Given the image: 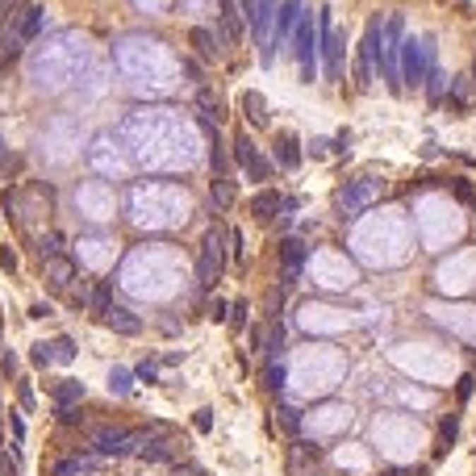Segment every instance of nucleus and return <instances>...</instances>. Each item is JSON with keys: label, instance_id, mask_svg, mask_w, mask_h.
<instances>
[{"label": "nucleus", "instance_id": "1", "mask_svg": "<svg viewBox=\"0 0 476 476\" xmlns=\"http://www.w3.org/2000/svg\"><path fill=\"white\" fill-rule=\"evenodd\" d=\"M405 34V21H401V13H393L388 21H384V38H381V67H384V80H388V88L393 93H405V84H401V38Z\"/></svg>", "mask_w": 476, "mask_h": 476}, {"label": "nucleus", "instance_id": "2", "mask_svg": "<svg viewBox=\"0 0 476 476\" xmlns=\"http://www.w3.org/2000/svg\"><path fill=\"white\" fill-rule=\"evenodd\" d=\"M318 50H322V8L301 13V25H297V63H301L305 80H314V71H318Z\"/></svg>", "mask_w": 476, "mask_h": 476}, {"label": "nucleus", "instance_id": "3", "mask_svg": "<svg viewBox=\"0 0 476 476\" xmlns=\"http://www.w3.org/2000/svg\"><path fill=\"white\" fill-rule=\"evenodd\" d=\"M430 67H434V38H405L401 42V84L405 88L422 84Z\"/></svg>", "mask_w": 476, "mask_h": 476}, {"label": "nucleus", "instance_id": "4", "mask_svg": "<svg viewBox=\"0 0 476 476\" xmlns=\"http://www.w3.org/2000/svg\"><path fill=\"white\" fill-rule=\"evenodd\" d=\"M381 38H384V25H381V17H372L368 30H364V42L355 50V84L359 88H372V63L381 54Z\"/></svg>", "mask_w": 476, "mask_h": 476}, {"label": "nucleus", "instance_id": "5", "mask_svg": "<svg viewBox=\"0 0 476 476\" xmlns=\"http://www.w3.org/2000/svg\"><path fill=\"white\" fill-rule=\"evenodd\" d=\"M222 263H226V246H222V234L218 230H209L205 242H201V259H196V280L209 288L218 285V276H222Z\"/></svg>", "mask_w": 476, "mask_h": 476}, {"label": "nucleus", "instance_id": "6", "mask_svg": "<svg viewBox=\"0 0 476 476\" xmlns=\"http://www.w3.org/2000/svg\"><path fill=\"white\" fill-rule=\"evenodd\" d=\"M343 47H347V34L331 25V13L322 8V59H326V76L338 80L343 76Z\"/></svg>", "mask_w": 476, "mask_h": 476}, {"label": "nucleus", "instance_id": "7", "mask_svg": "<svg viewBox=\"0 0 476 476\" xmlns=\"http://www.w3.org/2000/svg\"><path fill=\"white\" fill-rule=\"evenodd\" d=\"M130 439H134V430H126V427L93 430V447L100 456H130Z\"/></svg>", "mask_w": 476, "mask_h": 476}, {"label": "nucleus", "instance_id": "8", "mask_svg": "<svg viewBox=\"0 0 476 476\" xmlns=\"http://www.w3.org/2000/svg\"><path fill=\"white\" fill-rule=\"evenodd\" d=\"M301 13H305V4H301V0H280V13H276V47H285L288 38H297Z\"/></svg>", "mask_w": 476, "mask_h": 476}, {"label": "nucleus", "instance_id": "9", "mask_svg": "<svg viewBox=\"0 0 476 476\" xmlns=\"http://www.w3.org/2000/svg\"><path fill=\"white\" fill-rule=\"evenodd\" d=\"M280 251H285V285H297V276H301V268H305V242L288 238Z\"/></svg>", "mask_w": 476, "mask_h": 476}, {"label": "nucleus", "instance_id": "10", "mask_svg": "<svg viewBox=\"0 0 476 476\" xmlns=\"http://www.w3.org/2000/svg\"><path fill=\"white\" fill-rule=\"evenodd\" d=\"M105 326H109V331H117V334H138V331H143V322H138L130 309H121V305H109Z\"/></svg>", "mask_w": 476, "mask_h": 476}, {"label": "nucleus", "instance_id": "11", "mask_svg": "<svg viewBox=\"0 0 476 476\" xmlns=\"http://www.w3.org/2000/svg\"><path fill=\"white\" fill-rule=\"evenodd\" d=\"M47 280H50V288H67L71 280H76V263L63 259V255L47 259Z\"/></svg>", "mask_w": 476, "mask_h": 476}, {"label": "nucleus", "instance_id": "12", "mask_svg": "<svg viewBox=\"0 0 476 476\" xmlns=\"http://www.w3.org/2000/svg\"><path fill=\"white\" fill-rule=\"evenodd\" d=\"M276 8H280V0H259V8H255V17H251V30H255L259 42L268 38V30H272V21H276Z\"/></svg>", "mask_w": 476, "mask_h": 476}, {"label": "nucleus", "instance_id": "13", "mask_svg": "<svg viewBox=\"0 0 476 476\" xmlns=\"http://www.w3.org/2000/svg\"><path fill=\"white\" fill-rule=\"evenodd\" d=\"M80 397H84V381H59L54 384V410H59V414L71 410Z\"/></svg>", "mask_w": 476, "mask_h": 476}, {"label": "nucleus", "instance_id": "14", "mask_svg": "<svg viewBox=\"0 0 476 476\" xmlns=\"http://www.w3.org/2000/svg\"><path fill=\"white\" fill-rule=\"evenodd\" d=\"M189 38H192V47L201 50L205 59H218V54H222V38H218L213 30H205V25H196V30H192Z\"/></svg>", "mask_w": 476, "mask_h": 476}, {"label": "nucleus", "instance_id": "15", "mask_svg": "<svg viewBox=\"0 0 476 476\" xmlns=\"http://www.w3.org/2000/svg\"><path fill=\"white\" fill-rule=\"evenodd\" d=\"M218 4H222V34H226V42H238L242 38V21H238L234 0H218Z\"/></svg>", "mask_w": 476, "mask_h": 476}, {"label": "nucleus", "instance_id": "16", "mask_svg": "<svg viewBox=\"0 0 476 476\" xmlns=\"http://www.w3.org/2000/svg\"><path fill=\"white\" fill-rule=\"evenodd\" d=\"M318 456H322L318 447H309V443H292V451H288V472L305 476V460H318Z\"/></svg>", "mask_w": 476, "mask_h": 476}, {"label": "nucleus", "instance_id": "17", "mask_svg": "<svg viewBox=\"0 0 476 476\" xmlns=\"http://www.w3.org/2000/svg\"><path fill=\"white\" fill-rule=\"evenodd\" d=\"M276 159H280L285 172H292V167L301 163V150H297V138H292V134H280V138H276Z\"/></svg>", "mask_w": 476, "mask_h": 476}, {"label": "nucleus", "instance_id": "18", "mask_svg": "<svg viewBox=\"0 0 476 476\" xmlns=\"http://www.w3.org/2000/svg\"><path fill=\"white\" fill-rule=\"evenodd\" d=\"M242 113H246L255 126H268V100L259 93H242Z\"/></svg>", "mask_w": 476, "mask_h": 476}, {"label": "nucleus", "instance_id": "19", "mask_svg": "<svg viewBox=\"0 0 476 476\" xmlns=\"http://www.w3.org/2000/svg\"><path fill=\"white\" fill-rule=\"evenodd\" d=\"M38 25H42V8H38V4H30V8L21 13V25H17V42H30V38L38 34Z\"/></svg>", "mask_w": 476, "mask_h": 476}, {"label": "nucleus", "instance_id": "20", "mask_svg": "<svg viewBox=\"0 0 476 476\" xmlns=\"http://www.w3.org/2000/svg\"><path fill=\"white\" fill-rule=\"evenodd\" d=\"M472 71L468 76H456V84H451V109H468V100H472Z\"/></svg>", "mask_w": 476, "mask_h": 476}, {"label": "nucleus", "instance_id": "21", "mask_svg": "<svg viewBox=\"0 0 476 476\" xmlns=\"http://www.w3.org/2000/svg\"><path fill=\"white\" fill-rule=\"evenodd\" d=\"M93 468H96V460H59L50 468V476H88Z\"/></svg>", "mask_w": 476, "mask_h": 476}, {"label": "nucleus", "instance_id": "22", "mask_svg": "<svg viewBox=\"0 0 476 476\" xmlns=\"http://www.w3.org/2000/svg\"><path fill=\"white\" fill-rule=\"evenodd\" d=\"M47 355H50V364H71L76 359V343L71 338H54V343H47Z\"/></svg>", "mask_w": 476, "mask_h": 476}, {"label": "nucleus", "instance_id": "23", "mask_svg": "<svg viewBox=\"0 0 476 476\" xmlns=\"http://www.w3.org/2000/svg\"><path fill=\"white\" fill-rule=\"evenodd\" d=\"M276 209H280V192H259V196L251 201V213H255V218H272Z\"/></svg>", "mask_w": 476, "mask_h": 476}, {"label": "nucleus", "instance_id": "24", "mask_svg": "<svg viewBox=\"0 0 476 476\" xmlns=\"http://www.w3.org/2000/svg\"><path fill=\"white\" fill-rule=\"evenodd\" d=\"M234 180H226V176H218V180H213V205H218V209H230V205H234Z\"/></svg>", "mask_w": 476, "mask_h": 476}, {"label": "nucleus", "instance_id": "25", "mask_svg": "<svg viewBox=\"0 0 476 476\" xmlns=\"http://www.w3.org/2000/svg\"><path fill=\"white\" fill-rule=\"evenodd\" d=\"M255 150H259V146H255L251 138H246V130H242V134H234V159L242 163V167H246V163L255 159Z\"/></svg>", "mask_w": 476, "mask_h": 476}, {"label": "nucleus", "instance_id": "26", "mask_svg": "<svg viewBox=\"0 0 476 476\" xmlns=\"http://www.w3.org/2000/svg\"><path fill=\"white\" fill-rule=\"evenodd\" d=\"M276 422H280L288 434H297V430H301V410H292V405H280V410H276Z\"/></svg>", "mask_w": 476, "mask_h": 476}, {"label": "nucleus", "instance_id": "27", "mask_svg": "<svg viewBox=\"0 0 476 476\" xmlns=\"http://www.w3.org/2000/svg\"><path fill=\"white\" fill-rule=\"evenodd\" d=\"M427 96L434 100V105L443 100V71H439V67H430L427 71Z\"/></svg>", "mask_w": 476, "mask_h": 476}, {"label": "nucleus", "instance_id": "28", "mask_svg": "<svg viewBox=\"0 0 476 476\" xmlns=\"http://www.w3.org/2000/svg\"><path fill=\"white\" fill-rule=\"evenodd\" d=\"M246 172H251V180H268V176H272V163H268V159L255 150V159L246 163Z\"/></svg>", "mask_w": 476, "mask_h": 476}, {"label": "nucleus", "instance_id": "29", "mask_svg": "<svg viewBox=\"0 0 476 476\" xmlns=\"http://www.w3.org/2000/svg\"><path fill=\"white\" fill-rule=\"evenodd\" d=\"M109 388H117V393H130V388H134V376H130L126 368H113V372H109Z\"/></svg>", "mask_w": 476, "mask_h": 476}, {"label": "nucleus", "instance_id": "30", "mask_svg": "<svg viewBox=\"0 0 476 476\" xmlns=\"http://www.w3.org/2000/svg\"><path fill=\"white\" fill-rule=\"evenodd\" d=\"M209 163H213L218 176H226V150H222V138L218 134H213V146H209Z\"/></svg>", "mask_w": 476, "mask_h": 476}, {"label": "nucleus", "instance_id": "31", "mask_svg": "<svg viewBox=\"0 0 476 476\" xmlns=\"http://www.w3.org/2000/svg\"><path fill=\"white\" fill-rule=\"evenodd\" d=\"M268 388H272V393H280V388H285V364H276V359H272V364H268Z\"/></svg>", "mask_w": 476, "mask_h": 476}, {"label": "nucleus", "instance_id": "32", "mask_svg": "<svg viewBox=\"0 0 476 476\" xmlns=\"http://www.w3.org/2000/svg\"><path fill=\"white\" fill-rule=\"evenodd\" d=\"M196 105H201V117H205V121H209V113H213V121H218V96L201 93L196 96Z\"/></svg>", "mask_w": 476, "mask_h": 476}, {"label": "nucleus", "instance_id": "33", "mask_svg": "<svg viewBox=\"0 0 476 476\" xmlns=\"http://www.w3.org/2000/svg\"><path fill=\"white\" fill-rule=\"evenodd\" d=\"M451 192H456V196H460L464 205H476V189L468 184V180H456V184H451Z\"/></svg>", "mask_w": 476, "mask_h": 476}, {"label": "nucleus", "instance_id": "34", "mask_svg": "<svg viewBox=\"0 0 476 476\" xmlns=\"http://www.w3.org/2000/svg\"><path fill=\"white\" fill-rule=\"evenodd\" d=\"M42 255H47V259H54V255H59V234L42 238Z\"/></svg>", "mask_w": 476, "mask_h": 476}, {"label": "nucleus", "instance_id": "35", "mask_svg": "<svg viewBox=\"0 0 476 476\" xmlns=\"http://www.w3.org/2000/svg\"><path fill=\"white\" fill-rule=\"evenodd\" d=\"M242 251H246V246H242V230H230V255L242 259Z\"/></svg>", "mask_w": 476, "mask_h": 476}, {"label": "nucleus", "instance_id": "36", "mask_svg": "<svg viewBox=\"0 0 476 476\" xmlns=\"http://www.w3.org/2000/svg\"><path fill=\"white\" fill-rule=\"evenodd\" d=\"M196 430H213V410H196Z\"/></svg>", "mask_w": 476, "mask_h": 476}, {"label": "nucleus", "instance_id": "37", "mask_svg": "<svg viewBox=\"0 0 476 476\" xmlns=\"http://www.w3.org/2000/svg\"><path fill=\"white\" fill-rule=\"evenodd\" d=\"M230 322H234V326H242V322H246V305H242V301H234V305H230Z\"/></svg>", "mask_w": 476, "mask_h": 476}, {"label": "nucleus", "instance_id": "38", "mask_svg": "<svg viewBox=\"0 0 476 476\" xmlns=\"http://www.w3.org/2000/svg\"><path fill=\"white\" fill-rule=\"evenodd\" d=\"M34 364H38V368H47V364H50V355H47V343H38V347H34Z\"/></svg>", "mask_w": 476, "mask_h": 476}, {"label": "nucleus", "instance_id": "39", "mask_svg": "<svg viewBox=\"0 0 476 476\" xmlns=\"http://www.w3.org/2000/svg\"><path fill=\"white\" fill-rule=\"evenodd\" d=\"M134 376H138V381H146V384H150V381H155V364H143V368H138Z\"/></svg>", "mask_w": 476, "mask_h": 476}, {"label": "nucleus", "instance_id": "40", "mask_svg": "<svg viewBox=\"0 0 476 476\" xmlns=\"http://www.w3.org/2000/svg\"><path fill=\"white\" fill-rule=\"evenodd\" d=\"M0 268H4V272H13V268H17V259H13V251H0Z\"/></svg>", "mask_w": 476, "mask_h": 476}, {"label": "nucleus", "instance_id": "41", "mask_svg": "<svg viewBox=\"0 0 476 476\" xmlns=\"http://www.w3.org/2000/svg\"><path fill=\"white\" fill-rule=\"evenodd\" d=\"M0 368H4V376H13L17 372V359L13 355H0Z\"/></svg>", "mask_w": 476, "mask_h": 476}, {"label": "nucleus", "instance_id": "42", "mask_svg": "<svg viewBox=\"0 0 476 476\" xmlns=\"http://www.w3.org/2000/svg\"><path fill=\"white\" fill-rule=\"evenodd\" d=\"M176 476H201V468L196 464H176Z\"/></svg>", "mask_w": 476, "mask_h": 476}, {"label": "nucleus", "instance_id": "43", "mask_svg": "<svg viewBox=\"0 0 476 476\" xmlns=\"http://www.w3.org/2000/svg\"><path fill=\"white\" fill-rule=\"evenodd\" d=\"M468 397H472V376H464V381H460V401H468Z\"/></svg>", "mask_w": 476, "mask_h": 476}, {"label": "nucleus", "instance_id": "44", "mask_svg": "<svg viewBox=\"0 0 476 476\" xmlns=\"http://www.w3.org/2000/svg\"><path fill=\"white\" fill-rule=\"evenodd\" d=\"M209 318H213V322H222V318H226V301H213V314H209Z\"/></svg>", "mask_w": 476, "mask_h": 476}, {"label": "nucleus", "instance_id": "45", "mask_svg": "<svg viewBox=\"0 0 476 476\" xmlns=\"http://www.w3.org/2000/svg\"><path fill=\"white\" fill-rule=\"evenodd\" d=\"M255 8H259V0H242V13H246V21L255 17Z\"/></svg>", "mask_w": 476, "mask_h": 476}, {"label": "nucleus", "instance_id": "46", "mask_svg": "<svg viewBox=\"0 0 476 476\" xmlns=\"http://www.w3.org/2000/svg\"><path fill=\"white\" fill-rule=\"evenodd\" d=\"M472 84H476V63H472Z\"/></svg>", "mask_w": 476, "mask_h": 476}, {"label": "nucleus", "instance_id": "47", "mask_svg": "<svg viewBox=\"0 0 476 476\" xmlns=\"http://www.w3.org/2000/svg\"><path fill=\"white\" fill-rule=\"evenodd\" d=\"M0 159H4V143H0Z\"/></svg>", "mask_w": 476, "mask_h": 476}]
</instances>
